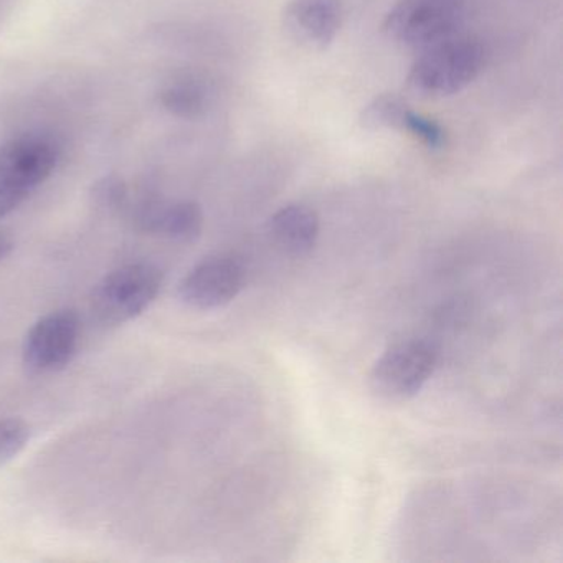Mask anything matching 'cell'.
Here are the masks:
<instances>
[{
    "mask_svg": "<svg viewBox=\"0 0 563 563\" xmlns=\"http://www.w3.org/2000/svg\"><path fill=\"white\" fill-rule=\"evenodd\" d=\"M60 147L52 137L25 134L0 146V219L22 206L54 173Z\"/></svg>",
    "mask_w": 563,
    "mask_h": 563,
    "instance_id": "obj_1",
    "label": "cell"
},
{
    "mask_svg": "<svg viewBox=\"0 0 563 563\" xmlns=\"http://www.w3.org/2000/svg\"><path fill=\"white\" fill-rule=\"evenodd\" d=\"M484 62L479 42L454 35L423 51L408 74V85L424 97H450L476 80Z\"/></svg>",
    "mask_w": 563,
    "mask_h": 563,
    "instance_id": "obj_2",
    "label": "cell"
},
{
    "mask_svg": "<svg viewBox=\"0 0 563 563\" xmlns=\"http://www.w3.org/2000/svg\"><path fill=\"white\" fill-rule=\"evenodd\" d=\"M164 273L150 262L128 263L108 273L93 289L91 308L104 325H123L143 314L159 296Z\"/></svg>",
    "mask_w": 563,
    "mask_h": 563,
    "instance_id": "obj_3",
    "label": "cell"
},
{
    "mask_svg": "<svg viewBox=\"0 0 563 563\" xmlns=\"http://www.w3.org/2000/svg\"><path fill=\"white\" fill-rule=\"evenodd\" d=\"M438 364V352L423 339H407L388 347L372 367L368 384L382 400L407 401L423 390Z\"/></svg>",
    "mask_w": 563,
    "mask_h": 563,
    "instance_id": "obj_4",
    "label": "cell"
},
{
    "mask_svg": "<svg viewBox=\"0 0 563 563\" xmlns=\"http://www.w3.org/2000/svg\"><path fill=\"white\" fill-rule=\"evenodd\" d=\"M461 19V0H401L385 18L384 31L405 47L427 51L454 37Z\"/></svg>",
    "mask_w": 563,
    "mask_h": 563,
    "instance_id": "obj_5",
    "label": "cell"
},
{
    "mask_svg": "<svg viewBox=\"0 0 563 563\" xmlns=\"http://www.w3.org/2000/svg\"><path fill=\"white\" fill-rule=\"evenodd\" d=\"M80 318L74 309H58L38 319L24 339L22 361L34 375L54 374L67 367L80 344Z\"/></svg>",
    "mask_w": 563,
    "mask_h": 563,
    "instance_id": "obj_6",
    "label": "cell"
},
{
    "mask_svg": "<svg viewBox=\"0 0 563 563\" xmlns=\"http://www.w3.org/2000/svg\"><path fill=\"white\" fill-rule=\"evenodd\" d=\"M242 260L230 253H216L200 260L179 283V298L190 308L212 311L230 305L245 288Z\"/></svg>",
    "mask_w": 563,
    "mask_h": 563,
    "instance_id": "obj_7",
    "label": "cell"
},
{
    "mask_svg": "<svg viewBox=\"0 0 563 563\" xmlns=\"http://www.w3.org/2000/svg\"><path fill=\"white\" fill-rule=\"evenodd\" d=\"M341 0H289L283 14L289 37L309 51L328 48L341 29Z\"/></svg>",
    "mask_w": 563,
    "mask_h": 563,
    "instance_id": "obj_8",
    "label": "cell"
},
{
    "mask_svg": "<svg viewBox=\"0 0 563 563\" xmlns=\"http://www.w3.org/2000/svg\"><path fill=\"white\" fill-rule=\"evenodd\" d=\"M321 232L318 213L302 203H289L273 213L268 233L283 252L292 256L306 255L316 246Z\"/></svg>",
    "mask_w": 563,
    "mask_h": 563,
    "instance_id": "obj_9",
    "label": "cell"
},
{
    "mask_svg": "<svg viewBox=\"0 0 563 563\" xmlns=\"http://www.w3.org/2000/svg\"><path fill=\"white\" fill-rule=\"evenodd\" d=\"M210 95L206 85L194 78H184L164 88L159 95V103L164 110L184 120H196L202 117L209 107Z\"/></svg>",
    "mask_w": 563,
    "mask_h": 563,
    "instance_id": "obj_10",
    "label": "cell"
},
{
    "mask_svg": "<svg viewBox=\"0 0 563 563\" xmlns=\"http://www.w3.org/2000/svg\"><path fill=\"white\" fill-rule=\"evenodd\" d=\"M408 104L394 95H382L362 110L361 124L365 130H398L407 113Z\"/></svg>",
    "mask_w": 563,
    "mask_h": 563,
    "instance_id": "obj_11",
    "label": "cell"
},
{
    "mask_svg": "<svg viewBox=\"0 0 563 563\" xmlns=\"http://www.w3.org/2000/svg\"><path fill=\"white\" fill-rule=\"evenodd\" d=\"M91 199H93L95 206L104 212L123 213L126 212L128 203H130V187L121 177L107 176L95 184L91 189Z\"/></svg>",
    "mask_w": 563,
    "mask_h": 563,
    "instance_id": "obj_12",
    "label": "cell"
},
{
    "mask_svg": "<svg viewBox=\"0 0 563 563\" xmlns=\"http://www.w3.org/2000/svg\"><path fill=\"white\" fill-rule=\"evenodd\" d=\"M401 133H407L413 140L420 141L430 150H441L446 144V131L431 118L408 108L401 121Z\"/></svg>",
    "mask_w": 563,
    "mask_h": 563,
    "instance_id": "obj_13",
    "label": "cell"
},
{
    "mask_svg": "<svg viewBox=\"0 0 563 563\" xmlns=\"http://www.w3.org/2000/svg\"><path fill=\"white\" fill-rule=\"evenodd\" d=\"M31 440V427L21 418H0V464L18 457Z\"/></svg>",
    "mask_w": 563,
    "mask_h": 563,
    "instance_id": "obj_14",
    "label": "cell"
},
{
    "mask_svg": "<svg viewBox=\"0 0 563 563\" xmlns=\"http://www.w3.org/2000/svg\"><path fill=\"white\" fill-rule=\"evenodd\" d=\"M15 240L8 230L0 229V263L4 262L5 258L11 256L14 252Z\"/></svg>",
    "mask_w": 563,
    "mask_h": 563,
    "instance_id": "obj_15",
    "label": "cell"
}]
</instances>
